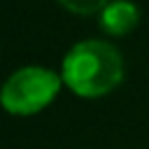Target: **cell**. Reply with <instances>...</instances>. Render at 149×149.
Returning <instances> with one entry per match:
<instances>
[{
	"instance_id": "obj_1",
	"label": "cell",
	"mask_w": 149,
	"mask_h": 149,
	"mask_svg": "<svg viewBox=\"0 0 149 149\" xmlns=\"http://www.w3.org/2000/svg\"><path fill=\"white\" fill-rule=\"evenodd\" d=\"M123 61L107 40H81L63 58V79L81 95H102L119 84Z\"/></svg>"
},
{
	"instance_id": "obj_2",
	"label": "cell",
	"mask_w": 149,
	"mask_h": 149,
	"mask_svg": "<svg viewBox=\"0 0 149 149\" xmlns=\"http://www.w3.org/2000/svg\"><path fill=\"white\" fill-rule=\"evenodd\" d=\"M58 91V74L42 65H23L14 70L2 88L0 100L14 114H30L47 105Z\"/></svg>"
},
{
	"instance_id": "obj_3",
	"label": "cell",
	"mask_w": 149,
	"mask_h": 149,
	"mask_svg": "<svg viewBox=\"0 0 149 149\" xmlns=\"http://www.w3.org/2000/svg\"><path fill=\"white\" fill-rule=\"evenodd\" d=\"M137 19H140V9L130 0H112L100 12V26L112 35H121L130 30L137 23Z\"/></svg>"
},
{
	"instance_id": "obj_4",
	"label": "cell",
	"mask_w": 149,
	"mask_h": 149,
	"mask_svg": "<svg viewBox=\"0 0 149 149\" xmlns=\"http://www.w3.org/2000/svg\"><path fill=\"white\" fill-rule=\"evenodd\" d=\"M61 2H63L65 7L79 12V14H91V12H95V9H102L109 0H61Z\"/></svg>"
}]
</instances>
